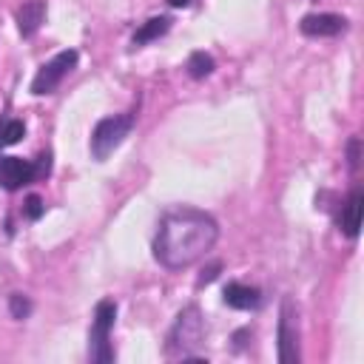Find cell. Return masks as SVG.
I'll use <instances>...</instances> for the list:
<instances>
[{
  "instance_id": "cell-1",
  "label": "cell",
  "mask_w": 364,
  "mask_h": 364,
  "mask_svg": "<svg viewBox=\"0 0 364 364\" xmlns=\"http://www.w3.org/2000/svg\"><path fill=\"white\" fill-rule=\"evenodd\" d=\"M219 239V225L208 210L179 205L162 213L154 236V259L165 270H185L208 256Z\"/></svg>"
},
{
  "instance_id": "cell-2",
  "label": "cell",
  "mask_w": 364,
  "mask_h": 364,
  "mask_svg": "<svg viewBox=\"0 0 364 364\" xmlns=\"http://www.w3.org/2000/svg\"><path fill=\"white\" fill-rule=\"evenodd\" d=\"M205 341V316L199 310V304H188L185 310H179L173 327L168 330L165 338V355L168 358H205V353H199V344Z\"/></svg>"
},
{
  "instance_id": "cell-3",
  "label": "cell",
  "mask_w": 364,
  "mask_h": 364,
  "mask_svg": "<svg viewBox=\"0 0 364 364\" xmlns=\"http://www.w3.org/2000/svg\"><path fill=\"white\" fill-rule=\"evenodd\" d=\"M117 324V301L102 299L94 307V318L88 327V361L91 364H111L114 347H111V330Z\"/></svg>"
},
{
  "instance_id": "cell-4",
  "label": "cell",
  "mask_w": 364,
  "mask_h": 364,
  "mask_svg": "<svg viewBox=\"0 0 364 364\" xmlns=\"http://www.w3.org/2000/svg\"><path fill=\"white\" fill-rule=\"evenodd\" d=\"M134 122H136V105H134L131 111H125V114L102 117V119L94 125V131H91V156L100 159V162L108 159V156L125 142V136L131 134Z\"/></svg>"
},
{
  "instance_id": "cell-5",
  "label": "cell",
  "mask_w": 364,
  "mask_h": 364,
  "mask_svg": "<svg viewBox=\"0 0 364 364\" xmlns=\"http://www.w3.org/2000/svg\"><path fill=\"white\" fill-rule=\"evenodd\" d=\"M51 168V154H40L37 159H23V156H0V188L3 191H20L31 185L40 176H48Z\"/></svg>"
},
{
  "instance_id": "cell-6",
  "label": "cell",
  "mask_w": 364,
  "mask_h": 364,
  "mask_svg": "<svg viewBox=\"0 0 364 364\" xmlns=\"http://www.w3.org/2000/svg\"><path fill=\"white\" fill-rule=\"evenodd\" d=\"M77 60H80L77 48H65V51L54 54L48 63H43V65L37 68V74H34V80H31V94L43 97V94L57 91V85H60V82L74 71Z\"/></svg>"
},
{
  "instance_id": "cell-7",
  "label": "cell",
  "mask_w": 364,
  "mask_h": 364,
  "mask_svg": "<svg viewBox=\"0 0 364 364\" xmlns=\"http://www.w3.org/2000/svg\"><path fill=\"white\" fill-rule=\"evenodd\" d=\"M276 338H279V361L299 364V310L293 299H282Z\"/></svg>"
},
{
  "instance_id": "cell-8",
  "label": "cell",
  "mask_w": 364,
  "mask_h": 364,
  "mask_svg": "<svg viewBox=\"0 0 364 364\" xmlns=\"http://www.w3.org/2000/svg\"><path fill=\"white\" fill-rule=\"evenodd\" d=\"M299 31L304 37H336L347 31V17L341 14H330V11H313L304 14L299 23Z\"/></svg>"
},
{
  "instance_id": "cell-9",
  "label": "cell",
  "mask_w": 364,
  "mask_h": 364,
  "mask_svg": "<svg viewBox=\"0 0 364 364\" xmlns=\"http://www.w3.org/2000/svg\"><path fill=\"white\" fill-rule=\"evenodd\" d=\"M361 208H364V193H361V188H353L350 196L338 205L336 222H338V230H341L347 239H355V236H358V228H361Z\"/></svg>"
},
{
  "instance_id": "cell-10",
  "label": "cell",
  "mask_w": 364,
  "mask_h": 364,
  "mask_svg": "<svg viewBox=\"0 0 364 364\" xmlns=\"http://www.w3.org/2000/svg\"><path fill=\"white\" fill-rule=\"evenodd\" d=\"M222 299L233 310H259L262 301H264L259 287H250V284H242V282H228L225 290H222Z\"/></svg>"
},
{
  "instance_id": "cell-11",
  "label": "cell",
  "mask_w": 364,
  "mask_h": 364,
  "mask_svg": "<svg viewBox=\"0 0 364 364\" xmlns=\"http://www.w3.org/2000/svg\"><path fill=\"white\" fill-rule=\"evenodd\" d=\"M46 20V0H28L17 9V31L20 37H34Z\"/></svg>"
},
{
  "instance_id": "cell-12",
  "label": "cell",
  "mask_w": 364,
  "mask_h": 364,
  "mask_svg": "<svg viewBox=\"0 0 364 364\" xmlns=\"http://www.w3.org/2000/svg\"><path fill=\"white\" fill-rule=\"evenodd\" d=\"M171 17L168 14H159V17H151V20H145L136 31H134V37H131V46H145V43H151V40H159L162 34H168L171 31Z\"/></svg>"
},
{
  "instance_id": "cell-13",
  "label": "cell",
  "mask_w": 364,
  "mask_h": 364,
  "mask_svg": "<svg viewBox=\"0 0 364 364\" xmlns=\"http://www.w3.org/2000/svg\"><path fill=\"white\" fill-rule=\"evenodd\" d=\"M23 136H26L23 119H14V117H3L0 119V151L9 148V145H14V142H20Z\"/></svg>"
},
{
  "instance_id": "cell-14",
  "label": "cell",
  "mask_w": 364,
  "mask_h": 364,
  "mask_svg": "<svg viewBox=\"0 0 364 364\" xmlns=\"http://www.w3.org/2000/svg\"><path fill=\"white\" fill-rule=\"evenodd\" d=\"M185 68H188V74H191L193 80H205V77L213 74L216 65H213V57H210V54H205V51H193V54L188 57Z\"/></svg>"
},
{
  "instance_id": "cell-15",
  "label": "cell",
  "mask_w": 364,
  "mask_h": 364,
  "mask_svg": "<svg viewBox=\"0 0 364 364\" xmlns=\"http://www.w3.org/2000/svg\"><path fill=\"white\" fill-rule=\"evenodd\" d=\"M9 313H11L14 318H28V316H31V301H28V296L11 293V296H9Z\"/></svg>"
},
{
  "instance_id": "cell-16",
  "label": "cell",
  "mask_w": 364,
  "mask_h": 364,
  "mask_svg": "<svg viewBox=\"0 0 364 364\" xmlns=\"http://www.w3.org/2000/svg\"><path fill=\"white\" fill-rule=\"evenodd\" d=\"M43 210H46V205H43V199H40L37 193H31V196L26 199V205H23V216H26V219H31V222H34V219H40V216H43Z\"/></svg>"
},
{
  "instance_id": "cell-17",
  "label": "cell",
  "mask_w": 364,
  "mask_h": 364,
  "mask_svg": "<svg viewBox=\"0 0 364 364\" xmlns=\"http://www.w3.org/2000/svg\"><path fill=\"white\" fill-rule=\"evenodd\" d=\"M358 159H361V139L353 136L347 142V165H350V171H358Z\"/></svg>"
},
{
  "instance_id": "cell-18",
  "label": "cell",
  "mask_w": 364,
  "mask_h": 364,
  "mask_svg": "<svg viewBox=\"0 0 364 364\" xmlns=\"http://www.w3.org/2000/svg\"><path fill=\"white\" fill-rule=\"evenodd\" d=\"M216 273H219V262H216V264H210V267H208V270H205V273L199 276V282H196V284L202 287V284H208V282H213V279H216Z\"/></svg>"
},
{
  "instance_id": "cell-19",
  "label": "cell",
  "mask_w": 364,
  "mask_h": 364,
  "mask_svg": "<svg viewBox=\"0 0 364 364\" xmlns=\"http://www.w3.org/2000/svg\"><path fill=\"white\" fill-rule=\"evenodd\" d=\"M193 0H168V6H173V9H185V6H191Z\"/></svg>"
}]
</instances>
